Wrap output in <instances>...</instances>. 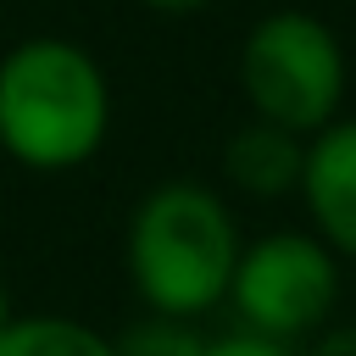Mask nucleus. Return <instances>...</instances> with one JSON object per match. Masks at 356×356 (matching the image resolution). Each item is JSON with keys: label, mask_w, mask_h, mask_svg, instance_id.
<instances>
[{"label": "nucleus", "mask_w": 356, "mask_h": 356, "mask_svg": "<svg viewBox=\"0 0 356 356\" xmlns=\"http://www.w3.org/2000/svg\"><path fill=\"white\" fill-rule=\"evenodd\" d=\"M239 245L245 234L222 189L200 178H167L139 195L122 234V261L145 312L206 317L228 300Z\"/></svg>", "instance_id": "2"}, {"label": "nucleus", "mask_w": 356, "mask_h": 356, "mask_svg": "<svg viewBox=\"0 0 356 356\" xmlns=\"http://www.w3.org/2000/svg\"><path fill=\"white\" fill-rule=\"evenodd\" d=\"M339 256L312 228H273L239 245L228 300L239 328L306 345L323 323H334L339 306Z\"/></svg>", "instance_id": "4"}, {"label": "nucleus", "mask_w": 356, "mask_h": 356, "mask_svg": "<svg viewBox=\"0 0 356 356\" xmlns=\"http://www.w3.org/2000/svg\"><path fill=\"white\" fill-rule=\"evenodd\" d=\"M11 317H17V300H11V284H6V278H0V328H6V323H11Z\"/></svg>", "instance_id": "12"}, {"label": "nucleus", "mask_w": 356, "mask_h": 356, "mask_svg": "<svg viewBox=\"0 0 356 356\" xmlns=\"http://www.w3.org/2000/svg\"><path fill=\"white\" fill-rule=\"evenodd\" d=\"M0 356H117L111 334L67 312H17L0 328Z\"/></svg>", "instance_id": "7"}, {"label": "nucleus", "mask_w": 356, "mask_h": 356, "mask_svg": "<svg viewBox=\"0 0 356 356\" xmlns=\"http://www.w3.org/2000/svg\"><path fill=\"white\" fill-rule=\"evenodd\" d=\"M117 356H206L200 317H172V312H139L122 334H111Z\"/></svg>", "instance_id": "8"}, {"label": "nucleus", "mask_w": 356, "mask_h": 356, "mask_svg": "<svg viewBox=\"0 0 356 356\" xmlns=\"http://www.w3.org/2000/svg\"><path fill=\"white\" fill-rule=\"evenodd\" d=\"M300 356H356V323H323L300 345Z\"/></svg>", "instance_id": "10"}, {"label": "nucleus", "mask_w": 356, "mask_h": 356, "mask_svg": "<svg viewBox=\"0 0 356 356\" xmlns=\"http://www.w3.org/2000/svg\"><path fill=\"white\" fill-rule=\"evenodd\" d=\"M206 356H300V345L256 328H234V334H206Z\"/></svg>", "instance_id": "9"}, {"label": "nucleus", "mask_w": 356, "mask_h": 356, "mask_svg": "<svg viewBox=\"0 0 356 356\" xmlns=\"http://www.w3.org/2000/svg\"><path fill=\"white\" fill-rule=\"evenodd\" d=\"M306 167V134H289L267 117H250L222 145V184L245 200H289L300 189Z\"/></svg>", "instance_id": "6"}, {"label": "nucleus", "mask_w": 356, "mask_h": 356, "mask_svg": "<svg viewBox=\"0 0 356 356\" xmlns=\"http://www.w3.org/2000/svg\"><path fill=\"white\" fill-rule=\"evenodd\" d=\"M350 61L339 33L300 6L267 11L239 44V95L250 117H267L289 134H317L345 111Z\"/></svg>", "instance_id": "3"}, {"label": "nucleus", "mask_w": 356, "mask_h": 356, "mask_svg": "<svg viewBox=\"0 0 356 356\" xmlns=\"http://www.w3.org/2000/svg\"><path fill=\"white\" fill-rule=\"evenodd\" d=\"M111 139V78L61 33L17 39L0 56V150L28 172H78Z\"/></svg>", "instance_id": "1"}, {"label": "nucleus", "mask_w": 356, "mask_h": 356, "mask_svg": "<svg viewBox=\"0 0 356 356\" xmlns=\"http://www.w3.org/2000/svg\"><path fill=\"white\" fill-rule=\"evenodd\" d=\"M300 206L312 217V234L339 256L356 261V117H334L306 139L300 167Z\"/></svg>", "instance_id": "5"}, {"label": "nucleus", "mask_w": 356, "mask_h": 356, "mask_svg": "<svg viewBox=\"0 0 356 356\" xmlns=\"http://www.w3.org/2000/svg\"><path fill=\"white\" fill-rule=\"evenodd\" d=\"M145 11H161V17H189V11H206L211 0H139Z\"/></svg>", "instance_id": "11"}]
</instances>
